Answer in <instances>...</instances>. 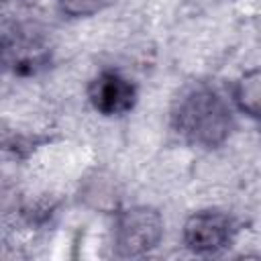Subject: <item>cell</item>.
<instances>
[{"label": "cell", "mask_w": 261, "mask_h": 261, "mask_svg": "<svg viewBox=\"0 0 261 261\" xmlns=\"http://www.w3.org/2000/svg\"><path fill=\"white\" fill-rule=\"evenodd\" d=\"M171 124L188 143L214 149L220 147L232 130V110L214 88L194 86L177 98L171 110Z\"/></svg>", "instance_id": "1"}, {"label": "cell", "mask_w": 261, "mask_h": 261, "mask_svg": "<svg viewBox=\"0 0 261 261\" xmlns=\"http://www.w3.org/2000/svg\"><path fill=\"white\" fill-rule=\"evenodd\" d=\"M163 216L151 206L120 210L114 218V249L120 257H141L163 239Z\"/></svg>", "instance_id": "2"}, {"label": "cell", "mask_w": 261, "mask_h": 261, "mask_svg": "<svg viewBox=\"0 0 261 261\" xmlns=\"http://www.w3.org/2000/svg\"><path fill=\"white\" fill-rule=\"evenodd\" d=\"M232 218L222 210H198L190 214L181 228L184 245L196 255H212L226 249L232 241Z\"/></svg>", "instance_id": "3"}, {"label": "cell", "mask_w": 261, "mask_h": 261, "mask_svg": "<svg viewBox=\"0 0 261 261\" xmlns=\"http://www.w3.org/2000/svg\"><path fill=\"white\" fill-rule=\"evenodd\" d=\"M49 49L35 29H14L0 39V69L35 73L47 63Z\"/></svg>", "instance_id": "4"}, {"label": "cell", "mask_w": 261, "mask_h": 261, "mask_svg": "<svg viewBox=\"0 0 261 261\" xmlns=\"http://www.w3.org/2000/svg\"><path fill=\"white\" fill-rule=\"evenodd\" d=\"M88 100L102 116H122L133 110L137 102V88L120 71L102 69L88 86Z\"/></svg>", "instance_id": "5"}, {"label": "cell", "mask_w": 261, "mask_h": 261, "mask_svg": "<svg viewBox=\"0 0 261 261\" xmlns=\"http://www.w3.org/2000/svg\"><path fill=\"white\" fill-rule=\"evenodd\" d=\"M232 104L247 116L259 118L261 108V71L259 67L247 69L232 86Z\"/></svg>", "instance_id": "6"}, {"label": "cell", "mask_w": 261, "mask_h": 261, "mask_svg": "<svg viewBox=\"0 0 261 261\" xmlns=\"http://www.w3.org/2000/svg\"><path fill=\"white\" fill-rule=\"evenodd\" d=\"M110 0H57V6L61 14L69 18H88L98 12H102Z\"/></svg>", "instance_id": "7"}, {"label": "cell", "mask_w": 261, "mask_h": 261, "mask_svg": "<svg viewBox=\"0 0 261 261\" xmlns=\"http://www.w3.org/2000/svg\"><path fill=\"white\" fill-rule=\"evenodd\" d=\"M31 0H0V18L12 16L16 12H20Z\"/></svg>", "instance_id": "8"}]
</instances>
